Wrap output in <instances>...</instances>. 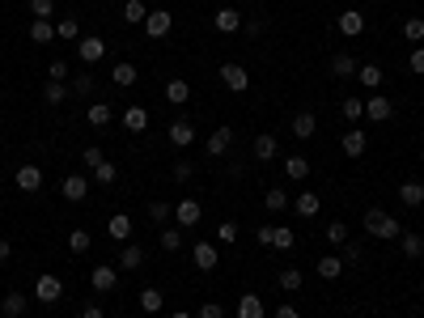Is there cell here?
<instances>
[{
    "label": "cell",
    "mask_w": 424,
    "mask_h": 318,
    "mask_svg": "<svg viewBox=\"0 0 424 318\" xmlns=\"http://www.w3.org/2000/svg\"><path fill=\"white\" fill-rule=\"evenodd\" d=\"M365 234H369V238H382V242H399L403 225H399L390 212H382V208H369V212H365Z\"/></svg>",
    "instance_id": "1"
},
{
    "label": "cell",
    "mask_w": 424,
    "mask_h": 318,
    "mask_svg": "<svg viewBox=\"0 0 424 318\" xmlns=\"http://www.w3.org/2000/svg\"><path fill=\"white\" fill-rule=\"evenodd\" d=\"M60 297H64V280H60V276H52V272H43V276L34 280V302L56 306Z\"/></svg>",
    "instance_id": "2"
},
{
    "label": "cell",
    "mask_w": 424,
    "mask_h": 318,
    "mask_svg": "<svg viewBox=\"0 0 424 318\" xmlns=\"http://www.w3.org/2000/svg\"><path fill=\"white\" fill-rule=\"evenodd\" d=\"M221 81H225L230 93H246V85H251V72H246V64H238V60H225V64H221Z\"/></svg>",
    "instance_id": "3"
},
{
    "label": "cell",
    "mask_w": 424,
    "mask_h": 318,
    "mask_svg": "<svg viewBox=\"0 0 424 318\" xmlns=\"http://www.w3.org/2000/svg\"><path fill=\"white\" fill-rule=\"evenodd\" d=\"M394 115V102L386 93H369L365 98V119H373V124H386V119Z\"/></svg>",
    "instance_id": "4"
},
{
    "label": "cell",
    "mask_w": 424,
    "mask_h": 318,
    "mask_svg": "<svg viewBox=\"0 0 424 318\" xmlns=\"http://www.w3.org/2000/svg\"><path fill=\"white\" fill-rule=\"evenodd\" d=\"M335 30H339L344 38L365 34V13H361V9H344V13H339V21H335Z\"/></svg>",
    "instance_id": "5"
},
{
    "label": "cell",
    "mask_w": 424,
    "mask_h": 318,
    "mask_svg": "<svg viewBox=\"0 0 424 318\" xmlns=\"http://www.w3.org/2000/svg\"><path fill=\"white\" fill-rule=\"evenodd\" d=\"M230 149H234V128H216V132L208 136V144H204L208 161H212V157H225Z\"/></svg>",
    "instance_id": "6"
},
{
    "label": "cell",
    "mask_w": 424,
    "mask_h": 318,
    "mask_svg": "<svg viewBox=\"0 0 424 318\" xmlns=\"http://www.w3.org/2000/svg\"><path fill=\"white\" fill-rule=\"evenodd\" d=\"M89 284H93L98 293H111V288H119V267H111V263H98L93 272H89Z\"/></svg>",
    "instance_id": "7"
},
{
    "label": "cell",
    "mask_w": 424,
    "mask_h": 318,
    "mask_svg": "<svg viewBox=\"0 0 424 318\" xmlns=\"http://www.w3.org/2000/svg\"><path fill=\"white\" fill-rule=\"evenodd\" d=\"M174 216H179V229H191V225H199V216H204V208H199V200H179L174 204Z\"/></svg>",
    "instance_id": "8"
},
{
    "label": "cell",
    "mask_w": 424,
    "mask_h": 318,
    "mask_svg": "<svg viewBox=\"0 0 424 318\" xmlns=\"http://www.w3.org/2000/svg\"><path fill=\"white\" fill-rule=\"evenodd\" d=\"M191 259H195L199 272H216V263H221V255H216L212 242H195V247H191Z\"/></svg>",
    "instance_id": "9"
},
{
    "label": "cell",
    "mask_w": 424,
    "mask_h": 318,
    "mask_svg": "<svg viewBox=\"0 0 424 318\" xmlns=\"http://www.w3.org/2000/svg\"><path fill=\"white\" fill-rule=\"evenodd\" d=\"M212 30L216 34H238L242 30V13L238 9H216L212 13Z\"/></svg>",
    "instance_id": "10"
},
{
    "label": "cell",
    "mask_w": 424,
    "mask_h": 318,
    "mask_svg": "<svg viewBox=\"0 0 424 318\" xmlns=\"http://www.w3.org/2000/svg\"><path fill=\"white\" fill-rule=\"evenodd\" d=\"M170 26H174V17H170L166 9H153V13L144 17V34H148V38H166Z\"/></svg>",
    "instance_id": "11"
},
{
    "label": "cell",
    "mask_w": 424,
    "mask_h": 318,
    "mask_svg": "<svg viewBox=\"0 0 424 318\" xmlns=\"http://www.w3.org/2000/svg\"><path fill=\"white\" fill-rule=\"evenodd\" d=\"M77 60H81V64H98V60H107V43H102V38H93V34H89V38H81V43H77Z\"/></svg>",
    "instance_id": "12"
},
{
    "label": "cell",
    "mask_w": 424,
    "mask_h": 318,
    "mask_svg": "<svg viewBox=\"0 0 424 318\" xmlns=\"http://www.w3.org/2000/svg\"><path fill=\"white\" fill-rule=\"evenodd\" d=\"M339 149H344L348 157H365V149H369V136H365L361 128H348V132H344V140H339Z\"/></svg>",
    "instance_id": "13"
},
{
    "label": "cell",
    "mask_w": 424,
    "mask_h": 318,
    "mask_svg": "<svg viewBox=\"0 0 424 318\" xmlns=\"http://www.w3.org/2000/svg\"><path fill=\"white\" fill-rule=\"evenodd\" d=\"M166 136H170V144H174V149H187V144L195 140V128L187 124V119H174V124L166 128Z\"/></svg>",
    "instance_id": "14"
},
{
    "label": "cell",
    "mask_w": 424,
    "mask_h": 318,
    "mask_svg": "<svg viewBox=\"0 0 424 318\" xmlns=\"http://www.w3.org/2000/svg\"><path fill=\"white\" fill-rule=\"evenodd\" d=\"M68 98H72V85H68V81H47V85H43V102H47V106H64Z\"/></svg>",
    "instance_id": "15"
},
{
    "label": "cell",
    "mask_w": 424,
    "mask_h": 318,
    "mask_svg": "<svg viewBox=\"0 0 424 318\" xmlns=\"http://www.w3.org/2000/svg\"><path fill=\"white\" fill-rule=\"evenodd\" d=\"M60 191H64V200H72V204H81L85 195H89V179H85V174H68Z\"/></svg>",
    "instance_id": "16"
},
{
    "label": "cell",
    "mask_w": 424,
    "mask_h": 318,
    "mask_svg": "<svg viewBox=\"0 0 424 318\" xmlns=\"http://www.w3.org/2000/svg\"><path fill=\"white\" fill-rule=\"evenodd\" d=\"M251 153H255V161H276V153H280V144H276V136H255V144H251Z\"/></svg>",
    "instance_id": "17"
},
{
    "label": "cell",
    "mask_w": 424,
    "mask_h": 318,
    "mask_svg": "<svg viewBox=\"0 0 424 318\" xmlns=\"http://www.w3.org/2000/svg\"><path fill=\"white\" fill-rule=\"evenodd\" d=\"M238 318H267L263 297H255V293H242V297H238Z\"/></svg>",
    "instance_id": "18"
},
{
    "label": "cell",
    "mask_w": 424,
    "mask_h": 318,
    "mask_svg": "<svg viewBox=\"0 0 424 318\" xmlns=\"http://www.w3.org/2000/svg\"><path fill=\"white\" fill-rule=\"evenodd\" d=\"M140 263H144V247H136V242H123V255H119V272H136Z\"/></svg>",
    "instance_id": "19"
},
{
    "label": "cell",
    "mask_w": 424,
    "mask_h": 318,
    "mask_svg": "<svg viewBox=\"0 0 424 318\" xmlns=\"http://www.w3.org/2000/svg\"><path fill=\"white\" fill-rule=\"evenodd\" d=\"M314 272H318L322 280H339V276H344V259H339V255H322V259L314 263Z\"/></svg>",
    "instance_id": "20"
},
{
    "label": "cell",
    "mask_w": 424,
    "mask_h": 318,
    "mask_svg": "<svg viewBox=\"0 0 424 318\" xmlns=\"http://www.w3.org/2000/svg\"><path fill=\"white\" fill-rule=\"evenodd\" d=\"M289 128H293V136H297V140H310V136L318 132V119H314L310 111H302V115H293V124H289Z\"/></svg>",
    "instance_id": "21"
},
{
    "label": "cell",
    "mask_w": 424,
    "mask_h": 318,
    "mask_svg": "<svg viewBox=\"0 0 424 318\" xmlns=\"http://www.w3.org/2000/svg\"><path fill=\"white\" fill-rule=\"evenodd\" d=\"M17 187H21V191H38V187H43V170H38L34 161H26V166L17 170Z\"/></svg>",
    "instance_id": "22"
},
{
    "label": "cell",
    "mask_w": 424,
    "mask_h": 318,
    "mask_svg": "<svg viewBox=\"0 0 424 318\" xmlns=\"http://www.w3.org/2000/svg\"><path fill=\"white\" fill-rule=\"evenodd\" d=\"M327 68H331V77H357V68H361V64H357V56L339 52V56H331V64H327Z\"/></svg>",
    "instance_id": "23"
},
{
    "label": "cell",
    "mask_w": 424,
    "mask_h": 318,
    "mask_svg": "<svg viewBox=\"0 0 424 318\" xmlns=\"http://www.w3.org/2000/svg\"><path fill=\"white\" fill-rule=\"evenodd\" d=\"M293 208H297V216H306V221H310V216H318V212H322V200H318L314 191H302V195L293 200Z\"/></svg>",
    "instance_id": "24"
},
{
    "label": "cell",
    "mask_w": 424,
    "mask_h": 318,
    "mask_svg": "<svg viewBox=\"0 0 424 318\" xmlns=\"http://www.w3.org/2000/svg\"><path fill=\"white\" fill-rule=\"evenodd\" d=\"M111 81H115L119 89H128V85H136V64H128V60H119V64H111Z\"/></svg>",
    "instance_id": "25"
},
{
    "label": "cell",
    "mask_w": 424,
    "mask_h": 318,
    "mask_svg": "<svg viewBox=\"0 0 424 318\" xmlns=\"http://www.w3.org/2000/svg\"><path fill=\"white\" fill-rule=\"evenodd\" d=\"M382 77H386L382 64H361V68H357V81H361L365 89H382Z\"/></svg>",
    "instance_id": "26"
},
{
    "label": "cell",
    "mask_w": 424,
    "mask_h": 318,
    "mask_svg": "<svg viewBox=\"0 0 424 318\" xmlns=\"http://www.w3.org/2000/svg\"><path fill=\"white\" fill-rule=\"evenodd\" d=\"M187 98H191V85H187L183 77H174V81H166V102H170V106H183Z\"/></svg>",
    "instance_id": "27"
},
{
    "label": "cell",
    "mask_w": 424,
    "mask_h": 318,
    "mask_svg": "<svg viewBox=\"0 0 424 318\" xmlns=\"http://www.w3.org/2000/svg\"><path fill=\"white\" fill-rule=\"evenodd\" d=\"M26 306H30L26 293H9V297L0 302V314H5V318H21V314H26Z\"/></svg>",
    "instance_id": "28"
},
{
    "label": "cell",
    "mask_w": 424,
    "mask_h": 318,
    "mask_svg": "<svg viewBox=\"0 0 424 318\" xmlns=\"http://www.w3.org/2000/svg\"><path fill=\"white\" fill-rule=\"evenodd\" d=\"M339 111H344V119H348V128H357L361 119H365V98H353V93H348Z\"/></svg>",
    "instance_id": "29"
},
{
    "label": "cell",
    "mask_w": 424,
    "mask_h": 318,
    "mask_svg": "<svg viewBox=\"0 0 424 318\" xmlns=\"http://www.w3.org/2000/svg\"><path fill=\"white\" fill-rule=\"evenodd\" d=\"M399 251H403L408 259H420V255H424V238L412 234V229H403V234H399Z\"/></svg>",
    "instance_id": "30"
},
{
    "label": "cell",
    "mask_w": 424,
    "mask_h": 318,
    "mask_svg": "<svg viewBox=\"0 0 424 318\" xmlns=\"http://www.w3.org/2000/svg\"><path fill=\"white\" fill-rule=\"evenodd\" d=\"M399 204H403V208H420L424 204V183H403V187H399Z\"/></svg>",
    "instance_id": "31"
},
{
    "label": "cell",
    "mask_w": 424,
    "mask_h": 318,
    "mask_svg": "<svg viewBox=\"0 0 424 318\" xmlns=\"http://www.w3.org/2000/svg\"><path fill=\"white\" fill-rule=\"evenodd\" d=\"M284 174H289L293 183H302V179L310 174V157H302V153H293V157H284Z\"/></svg>",
    "instance_id": "32"
},
{
    "label": "cell",
    "mask_w": 424,
    "mask_h": 318,
    "mask_svg": "<svg viewBox=\"0 0 424 318\" xmlns=\"http://www.w3.org/2000/svg\"><path fill=\"white\" fill-rule=\"evenodd\" d=\"M123 128H128V132H144L148 128V111L144 106H128V111H123Z\"/></svg>",
    "instance_id": "33"
},
{
    "label": "cell",
    "mask_w": 424,
    "mask_h": 318,
    "mask_svg": "<svg viewBox=\"0 0 424 318\" xmlns=\"http://www.w3.org/2000/svg\"><path fill=\"white\" fill-rule=\"evenodd\" d=\"M161 306H166V293L161 288H140V310L144 314H157Z\"/></svg>",
    "instance_id": "34"
},
{
    "label": "cell",
    "mask_w": 424,
    "mask_h": 318,
    "mask_svg": "<svg viewBox=\"0 0 424 318\" xmlns=\"http://www.w3.org/2000/svg\"><path fill=\"white\" fill-rule=\"evenodd\" d=\"M107 234H111L115 242H128V238H132V221H128L123 212H115V216H111V225H107Z\"/></svg>",
    "instance_id": "35"
},
{
    "label": "cell",
    "mask_w": 424,
    "mask_h": 318,
    "mask_svg": "<svg viewBox=\"0 0 424 318\" xmlns=\"http://www.w3.org/2000/svg\"><path fill=\"white\" fill-rule=\"evenodd\" d=\"M52 38H56V21H34V26H30V43L47 47Z\"/></svg>",
    "instance_id": "36"
},
{
    "label": "cell",
    "mask_w": 424,
    "mask_h": 318,
    "mask_svg": "<svg viewBox=\"0 0 424 318\" xmlns=\"http://www.w3.org/2000/svg\"><path fill=\"white\" fill-rule=\"evenodd\" d=\"M289 204H293V200H289V195H284L280 187H271V191L263 195V208H267V212H284Z\"/></svg>",
    "instance_id": "37"
},
{
    "label": "cell",
    "mask_w": 424,
    "mask_h": 318,
    "mask_svg": "<svg viewBox=\"0 0 424 318\" xmlns=\"http://www.w3.org/2000/svg\"><path fill=\"white\" fill-rule=\"evenodd\" d=\"M89 247H93L89 229H72V234H68V251H72V255H85Z\"/></svg>",
    "instance_id": "38"
},
{
    "label": "cell",
    "mask_w": 424,
    "mask_h": 318,
    "mask_svg": "<svg viewBox=\"0 0 424 318\" xmlns=\"http://www.w3.org/2000/svg\"><path fill=\"white\" fill-rule=\"evenodd\" d=\"M144 0H128V5H123V21H128V26H144Z\"/></svg>",
    "instance_id": "39"
},
{
    "label": "cell",
    "mask_w": 424,
    "mask_h": 318,
    "mask_svg": "<svg viewBox=\"0 0 424 318\" xmlns=\"http://www.w3.org/2000/svg\"><path fill=\"white\" fill-rule=\"evenodd\" d=\"M77 34H81L77 17H60V21H56V38H64V43H77Z\"/></svg>",
    "instance_id": "40"
},
{
    "label": "cell",
    "mask_w": 424,
    "mask_h": 318,
    "mask_svg": "<svg viewBox=\"0 0 424 318\" xmlns=\"http://www.w3.org/2000/svg\"><path fill=\"white\" fill-rule=\"evenodd\" d=\"M403 38H408L412 47L424 43V17H408V21H403Z\"/></svg>",
    "instance_id": "41"
},
{
    "label": "cell",
    "mask_w": 424,
    "mask_h": 318,
    "mask_svg": "<svg viewBox=\"0 0 424 318\" xmlns=\"http://www.w3.org/2000/svg\"><path fill=\"white\" fill-rule=\"evenodd\" d=\"M85 119H89V128H107V124H111V106H107V102H93Z\"/></svg>",
    "instance_id": "42"
},
{
    "label": "cell",
    "mask_w": 424,
    "mask_h": 318,
    "mask_svg": "<svg viewBox=\"0 0 424 318\" xmlns=\"http://www.w3.org/2000/svg\"><path fill=\"white\" fill-rule=\"evenodd\" d=\"M276 280H280V288H284V293H297V288H302V272H297V267H280V276H276Z\"/></svg>",
    "instance_id": "43"
},
{
    "label": "cell",
    "mask_w": 424,
    "mask_h": 318,
    "mask_svg": "<svg viewBox=\"0 0 424 318\" xmlns=\"http://www.w3.org/2000/svg\"><path fill=\"white\" fill-rule=\"evenodd\" d=\"M157 242H161V251H170V255H174V251L183 247V229H179V225H174V229H161V238H157Z\"/></svg>",
    "instance_id": "44"
},
{
    "label": "cell",
    "mask_w": 424,
    "mask_h": 318,
    "mask_svg": "<svg viewBox=\"0 0 424 318\" xmlns=\"http://www.w3.org/2000/svg\"><path fill=\"white\" fill-rule=\"evenodd\" d=\"M93 179L102 183V187H111V183L119 179V166H115V161H102V166H93Z\"/></svg>",
    "instance_id": "45"
},
{
    "label": "cell",
    "mask_w": 424,
    "mask_h": 318,
    "mask_svg": "<svg viewBox=\"0 0 424 318\" xmlns=\"http://www.w3.org/2000/svg\"><path fill=\"white\" fill-rule=\"evenodd\" d=\"M30 13H34V21H52L56 0H30Z\"/></svg>",
    "instance_id": "46"
},
{
    "label": "cell",
    "mask_w": 424,
    "mask_h": 318,
    "mask_svg": "<svg viewBox=\"0 0 424 318\" xmlns=\"http://www.w3.org/2000/svg\"><path fill=\"white\" fill-rule=\"evenodd\" d=\"M271 247H276V251H293V247H297V234L280 225V229H276V238H271Z\"/></svg>",
    "instance_id": "47"
},
{
    "label": "cell",
    "mask_w": 424,
    "mask_h": 318,
    "mask_svg": "<svg viewBox=\"0 0 424 318\" xmlns=\"http://www.w3.org/2000/svg\"><path fill=\"white\" fill-rule=\"evenodd\" d=\"M327 242H331V247H344V242H348V225H344V221H331V225H327Z\"/></svg>",
    "instance_id": "48"
},
{
    "label": "cell",
    "mask_w": 424,
    "mask_h": 318,
    "mask_svg": "<svg viewBox=\"0 0 424 318\" xmlns=\"http://www.w3.org/2000/svg\"><path fill=\"white\" fill-rule=\"evenodd\" d=\"M107 157H102V149H98V144H89V149H81V166L85 170H93V166H102Z\"/></svg>",
    "instance_id": "49"
},
{
    "label": "cell",
    "mask_w": 424,
    "mask_h": 318,
    "mask_svg": "<svg viewBox=\"0 0 424 318\" xmlns=\"http://www.w3.org/2000/svg\"><path fill=\"white\" fill-rule=\"evenodd\" d=\"M170 174H174V183H191V179H195V166H191V161H174Z\"/></svg>",
    "instance_id": "50"
},
{
    "label": "cell",
    "mask_w": 424,
    "mask_h": 318,
    "mask_svg": "<svg viewBox=\"0 0 424 318\" xmlns=\"http://www.w3.org/2000/svg\"><path fill=\"white\" fill-rule=\"evenodd\" d=\"M72 93H93V77H89V72H77V77H72Z\"/></svg>",
    "instance_id": "51"
},
{
    "label": "cell",
    "mask_w": 424,
    "mask_h": 318,
    "mask_svg": "<svg viewBox=\"0 0 424 318\" xmlns=\"http://www.w3.org/2000/svg\"><path fill=\"white\" fill-rule=\"evenodd\" d=\"M216 242H225V247H230V242H238V225H234V221H221V225H216Z\"/></svg>",
    "instance_id": "52"
},
{
    "label": "cell",
    "mask_w": 424,
    "mask_h": 318,
    "mask_svg": "<svg viewBox=\"0 0 424 318\" xmlns=\"http://www.w3.org/2000/svg\"><path fill=\"white\" fill-rule=\"evenodd\" d=\"M68 72H72V68H68L64 60H52V68H47V81H68Z\"/></svg>",
    "instance_id": "53"
},
{
    "label": "cell",
    "mask_w": 424,
    "mask_h": 318,
    "mask_svg": "<svg viewBox=\"0 0 424 318\" xmlns=\"http://www.w3.org/2000/svg\"><path fill=\"white\" fill-rule=\"evenodd\" d=\"M365 251H361V242H344V263H361Z\"/></svg>",
    "instance_id": "54"
},
{
    "label": "cell",
    "mask_w": 424,
    "mask_h": 318,
    "mask_svg": "<svg viewBox=\"0 0 424 318\" xmlns=\"http://www.w3.org/2000/svg\"><path fill=\"white\" fill-rule=\"evenodd\" d=\"M148 216H153V221L161 225L166 216H170V204H166V200H153V204H148Z\"/></svg>",
    "instance_id": "55"
},
{
    "label": "cell",
    "mask_w": 424,
    "mask_h": 318,
    "mask_svg": "<svg viewBox=\"0 0 424 318\" xmlns=\"http://www.w3.org/2000/svg\"><path fill=\"white\" fill-rule=\"evenodd\" d=\"M195 318H225V306H216V302H204Z\"/></svg>",
    "instance_id": "56"
},
{
    "label": "cell",
    "mask_w": 424,
    "mask_h": 318,
    "mask_svg": "<svg viewBox=\"0 0 424 318\" xmlns=\"http://www.w3.org/2000/svg\"><path fill=\"white\" fill-rule=\"evenodd\" d=\"M408 68L416 72V77H424V47H416V52L408 56Z\"/></svg>",
    "instance_id": "57"
},
{
    "label": "cell",
    "mask_w": 424,
    "mask_h": 318,
    "mask_svg": "<svg viewBox=\"0 0 424 318\" xmlns=\"http://www.w3.org/2000/svg\"><path fill=\"white\" fill-rule=\"evenodd\" d=\"M255 238L263 242V247H271V238H276V225H259V229H255Z\"/></svg>",
    "instance_id": "58"
},
{
    "label": "cell",
    "mask_w": 424,
    "mask_h": 318,
    "mask_svg": "<svg viewBox=\"0 0 424 318\" xmlns=\"http://www.w3.org/2000/svg\"><path fill=\"white\" fill-rule=\"evenodd\" d=\"M242 30L251 34V38H259V34H263V21H242Z\"/></svg>",
    "instance_id": "59"
},
{
    "label": "cell",
    "mask_w": 424,
    "mask_h": 318,
    "mask_svg": "<svg viewBox=\"0 0 424 318\" xmlns=\"http://www.w3.org/2000/svg\"><path fill=\"white\" fill-rule=\"evenodd\" d=\"M81 318H107V314H102V306H85V310H81Z\"/></svg>",
    "instance_id": "60"
},
{
    "label": "cell",
    "mask_w": 424,
    "mask_h": 318,
    "mask_svg": "<svg viewBox=\"0 0 424 318\" xmlns=\"http://www.w3.org/2000/svg\"><path fill=\"white\" fill-rule=\"evenodd\" d=\"M276 318H302V314H297L293 306H276Z\"/></svg>",
    "instance_id": "61"
},
{
    "label": "cell",
    "mask_w": 424,
    "mask_h": 318,
    "mask_svg": "<svg viewBox=\"0 0 424 318\" xmlns=\"http://www.w3.org/2000/svg\"><path fill=\"white\" fill-rule=\"evenodd\" d=\"M9 255H13V247H9V238H0V263H5Z\"/></svg>",
    "instance_id": "62"
},
{
    "label": "cell",
    "mask_w": 424,
    "mask_h": 318,
    "mask_svg": "<svg viewBox=\"0 0 424 318\" xmlns=\"http://www.w3.org/2000/svg\"><path fill=\"white\" fill-rule=\"evenodd\" d=\"M170 318H195V314H187V310H174V314H170Z\"/></svg>",
    "instance_id": "63"
}]
</instances>
